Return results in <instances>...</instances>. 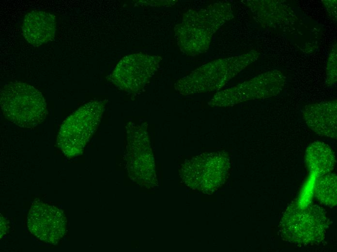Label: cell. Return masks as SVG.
Wrapping results in <instances>:
<instances>
[{"instance_id":"obj_10","label":"cell","mask_w":337,"mask_h":252,"mask_svg":"<svg viewBox=\"0 0 337 252\" xmlns=\"http://www.w3.org/2000/svg\"><path fill=\"white\" fill-rule=\"evenodd\" d=\"M56 30L55 16L47 12L34 10L24 16L22 33L32 46L38 47L51 41Z\"/></svg>"},{"instance_id":"obj_6","label":"cell","mask_w":337,"mask_h":252,"mask_svg":"<svg viewBox=\"0 0 337 252\" xmlns=\"http://www.w3.org/2000/svg\"><path fill=\"white\" fill-rule=\"evenodd\" d=\"M286 80V77L280 71H268L217 94L211 103L227 107L247 100L267 98L279 94Z\"/></svg>"},{"instance_id":"obj_12","label":"cell","mask_w":337,"mask_h":252,"mask_svg":"<svg viewBox=\"0 0 337 252\" xmlns=\"http://www.w3.org/2000/svg\"><path fill=\"white\" fill-rule=\"evenodd\" d=\"M315 197L323 204L333 207L337 205V175L329 173L318 177L314 189Z\"/></svg>"},{"instance_id":"obj_1","label":"cell","mask_w":337,"mask_h":252,"mask_svg":"<svg viewBox=\"0 0 337 252\" xmlns=\"http://www.w3.org/2000/svg\"><path fill=\"white\" fill-rule=\"evenodd\" d=\"M232 16L231 5L219 2L199 11H189L175 31L182 51L190 55L205 52L214 34Z\"/></svg>"},{"instance_id":"obj_8","label":"cell","mask_w":337,"mask_h":252,"mask_svg":"<svg viewBox=\"0 0 337 252\" xmlns=\"http://www.w3.org/2000/svg\"><path fill=\"white\" fill-rule=\"evenodd\" d=\"M159 57L134 54L123 59L118 64L109 79L122 89L138 91L157 68Z\"/></svg>"},{"instance_id":"obj_11","label":"cell","mask_w":337,"mask_h":252,"mask_svg":"<svg viewBox=\"0 0 337 252\" xmlns=\"http://www.w3.org/2000/svg\"><path fill=\"white\" fill-rule=\"evenodd\" d=\"M305 159L310 173L317 177L330 173L336 164L334 152L328 144L321 141L309 145Z\"/></svg>"},{"instance_id":"obj_13","label":"cell","mask_w":337,"mask_h":252,"mask_svg":"<svg viewBox=\"0 0 337 252\" xmlns=\"http://www.w3.org/2000/svg\"><path fill=\"white\" fill-rule=\"evenodd\" d=\"M326 84H335L337 81V47L336 45L332 49L327 63Z\"/></svg>"},{"instance_id":"obj_3","label":"cell","mask_w":337,"mask_h":252,"mask_svg":"<svg viewBox=\"0 0 337 252\" xmlns=\"http://www.w3.org/2000/svg\"><path fill=\"white\" fill-rule=\"evenodd\" d=\"M329 223L326 213L321 207L312 204L303 206L295 203L285 211L279 230L282 237L289 242L312 245L324 239Z\"/></svg>"},{"instance_id":"obj_5","label":"cell","mask_w":337,"mask_h":252,"mask_svg":"<svg viewBox=\"0 0 337 252\" xmlns=\"http://www.w3.org/2000/svg\"><path fill=\"white\" fill-rule=\"evenodd\" d=\"M104 108L103 102H90L63 122L57 142L65 156L73 157L81 154L87 142L99 125Z\"/></svg>"},{"instance_id":"obj_4","label":"cell","mask_w":337,"mask_h":252,"mask_svg":"<svg viewBox=\"0 0 337 252\" xmlns=\"http://www.w3.org/2000/svg\"><path fill=\"white\" fill-rule=\"evenodd\" d=\"M259 53L254 50L206 63L177 83L182 94L207 92L221 88L248 65L255 61Z\"/></svg>"},{"instance_id":"obj_9","label":"cell","mask_w":337,"mask_h":252,"mask_svg":"<svg viewBox=\"0 0 337 252\" xmlns=\"http://www.w3.org/2000/svg\"><path fill=\"white\" fill-rule=\"evenodd\" d=\"M337 100L317 102L306 105L302 118L307 126L317 134L331 139L337 138Z\"/></svg>"},{"instance_id":"obj_7","label":"cell","mask_w":337,"mask_h":252,"mask_svg":"<svg viewBox=\"0 0 337 252\" xmlns=\"http://www.w3.org/2000/svg\"><path fill=\"white\" fill-rule=\"evenodd\" d=\"M30 232L41 240L56 244L64 236L66 220L62 211L54 206L34 203L27 218Z\"/></svg>"},{"instance_id":"obj_2","label":"cell","mask_w":337,"mask_h":252,"mask_svg":"<svg viewBox=\"0 0 337 252\" xmlns=\"http://www.w3.org/2000/svg\"><path fill=\"white\" fill-rule=\"evenodd\" d=\"M0 102L5 117L23 128L37 126L46 119L47 114L42 94L34 87L19 81L2 87Z\"/></svg>"}]
</instances>
